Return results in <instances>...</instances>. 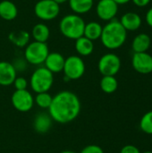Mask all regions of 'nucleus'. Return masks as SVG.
<instances>
[{
	"label": "nucleus",
	"instance_id": "f257e3e1",
	"mask_svg": "<svg viewBox=\"0 0 152 153\" xmlns=\"http://www.w3.org/2000/svg\"><path fill=\"white\" fill-rule=\"evenodd\" d=\"M81 108V101L75 93L62 91L53 97L48 108V114L53 121L59 124H67L77 118Z\"/></svg>",
	"mask_w": 152,
	"mask_h": 153
},
{
	"label": "nucleus",
	"instance_id": "f03ea898",
	"mask_svg": "<svg viewBox=\"0 0 152 153\" xmlns=\"http://www.w3.org/2000/svg\"><path fill=\"white\" fill-rule=\"evenodd\" d=\"M127 38V30L122 26L119 21L111 20L102 29L100 40L108 49H117L121 48Z\"/></svg>",
	"mask_w": 152,
	"mask_h": 153
},
{
	"label": "nucleus",
	"instance_id": "7ed1b4c3",
	"mask_svg": "<svg viewBox=\"0 0 152 153\" xmlns=\"http://www.w3.org/2000/svg\"><path fill=\"white\" fill-rule=\"evenodd\" d=\"M85 23L81 15L66 14L59 22V30L65 38L75 40L83 36Z\"/></svg>",
	"mask_w": 152,
	"mask_h": 153
},
{
	"label": "nucleus",
	"instance_id": "20e7f679",
	"mask_svg": "<svg viewBox=\"0 0 152 153\" xmlns=\"http://www.w3.org/2000/svg\"><path fill=\"white\" fill-rule=\"evenodd\" d=\"M54 83V74L47 70L45 66H39L31 74L30 85L31 90L36 92L48 91Z\"/></svg>",
	"mask_w": 152,
	"mask_h": 153
},
{
	"label": "nucleus",
	"instance_id": "39448f33",
	"mask_svg": "<svg viewBox=\"0 0 152 153\" xmlns=\"http://www.w3.org/2000/svg\"><path fill=\"white\" fill-rule=\"evenodd\" d=\"M48 54L49 49L46 42H39L34 40L30 42L25 47L23 57L30 65H40L44 64Z\"/></svg>",
	"mask_w": 152,
	"mask_h": 153
},
{
	"label": "nucleus",
	"instance_id": "423d86ee",
	"mask_svg": "<svg viewBox=\"0 0 152 153\" xmlns=\"http://www.w3.org/2000/svg\"><path fill=\"white\" fill-rule=\"evenodd\" d=\"M86 65L80 56H69L65 58L63 73L68 81H75L82 78L85 73Z\"/></svg>",
	"mask_w": 152,
	"mask_h": 153
},
{
	"label": "nucleus",
	"instance_id": "0eeeda50",
	"mask_svg": "<svg viewBox=\"0 0 152 153\" xmlns=\"http://www.w3.org/2000/svg\"><path fill=\"white\" fill-rule=\"evenodd\" d=\"M34 13L43 22L52 21L60 13V5L54 0H39L34 5Z\"/></svg>",
	"mask_w": 152,
	"mask_h": 153
},
{
	"label": "nucleus",
	"instance_id": "6e6552de",
	"mask_svg": "<svg viewBox=\"0 0 152 153\" xmlns=\"http://www.w3.org/2000/svg\"><path fill=\"white\" fill-rule=\"evenodd\" d=\"M121 68V60L115 53H107L103 55L98 63L99 72L103 75L115 76Z\"/></svg>",
	"mask_w": 152,
	"mask_h": 153
},
{
	"label": "nucleus",
	"instance_id": "1a4fd4ad",
	"mask_svg": "<svg viewBox=\"0 0 152 153\" xmlns=\"http://www.w3.org/2000/svg\"><path fill=\"white\" fill-rule=\"evenodd\" d=\"M11 102L16 110L26 113L33 108L34 97L28 90L15 91L12 94Z\"/></svg>",
	"mask_w": 152,
	"mask_h": 153
},
{
	"label": "nucleus",
	"instance_id": "9d476101",
	"mask_svg": "<svg viewBox=\"0 0 152 153\" xmlns=\"http://www.w3.org/2000/svg\"><path fill=\"white\" fill-rule=\"evenodd\" d=\"M118 12V4L114 0H99L96 5L98 17L105 22L115 19Z\"/></svg>",
	"mask_w": 152,
	"mask_h": 153
},
{
	"label": "nucleus",
	"instance_id": "9b49d317",
	"mask_svg": "<svg viewBox=\"0 0 152 153\" xmlns=\"http://www.w3.org/2000/svg\"><path fill=\"white\" fill-rule=\"evenodd\" d=\"M133 69L142 74L152 73V56L147 52L134 53L132 58Z\"/></svg>",
	"mask_w": 152,
	"mask_h": 153
},
{
	"label": "nucleus",
	"instance_id": "f8f14e48",
	"mask_svg": "<svg viewBox=\"0 0 152 153\" xmlns=\"http://www.w3.org/2000/svg\"><path fill=\"white\" fill-rule=\"evenodd\" d=\"M65 57L58 52H49L44 65L45 67L52 74H58L63 72Z\"/></svg>",
	"mask_w": 152,
	"mask_h": 153
},
{
	"label": "nucleus",
	"instance_id": "ddd939ff",
	"mask_svg": "<svg viewBox=\"0 0 152 153\" xmlns=\"http://www.w3.org/2000/svg\"><path fill=\"white\" fill-rule=\"evenodd\" d=\"M16 77L17 72L12 63L7 61H0V85H12Z\"/></svg>",
	"mask_w": 152,
	"mask_h": 153
},
{
	"label": "nucleus",
	"instance_id": "4468645a",
	"mask_svg": "<svg viewBox=\"0 0 152 153\" xmlns=\"http://www.w3.org/2000/svg\"><path fill=\"white\" fill-rule=\"evenodd\" d=\"M122 26L128 31L137 30L142 25V18L141 16L133 12L125 13L119 21Z\"/></svg>",
	"mask_w": 152,
	"mask_h": 153
},
{
	"label": "nucleus",
	"instance_id": "2eb2a0df",
	"mask_svg": "<svg viewBox=\"0 0 152 153\" xmlns=\"http://www.w3.org/2000/svg\"><path fill=\"white\" fill-rule=\"evenodd\" d=\"M53 119L49 114L40 113L37 115L33 120V128L39 134H46L52 127Z\"/></svg>",
	"mask_w": 152,
	"mask_h": 153
},
{
	"label": "nucleus",
	"instance_id": "dca6fc26",
	"mask_svg": "<svg viewBox=\"0 0 152 153\" xmlns=\"http://www.w3.org/2000/svg\"><path fill=\"white\" fill-rule=\"evenodd\" d=\"M18 15V8L16 4L10 0H3L0 2V17L4 21H13Z\"/></svg>",
	"mask_w": 152,
	"mask_h": 153
},
{
	"label": "nucleus",
	"instance_id": "f3484780",
	"mask_svg": "<svg viewBox=\"0 0 152 153\" xmlns=\"http://www.w3.org/2000/svg\"><path fill=\"white\" fill-rule=\"evenodd\" d=\"M75 50L80 56H88L91 55L94 51V43L92 40L87 39L84 36L80 37L75 39L74 45Z\"/></svg>",
	"mask_w": 152,
	"mask_h": 153
},
{
	"label": "nucleus",
	"instance_id": "a211bd4d",
	"mask_svg": "<svg viewBox=\"0 0 152 153\" xmlns=\"http://www.w3.org/2000/svg\"><path fill=\"white\" fill-rule=\"evenodd\" d=\"M68 4L73 13L82 15L89 13L94 5V0H69Z\"/></svg>",
	"mask_w": 152,
	"mask_h": 153
},
{
	"label": "nucleus",
	"instance_id": "6ab92c4d",
	"mask_svg": "<svg viewBox=\"0 0 152 153\" xmlns=\"http://www.w3.org/2000/svg\"><path fill=\"white\" fill-rule=\"evenodd\" d=\"M151 37L146 33H140L133 39L132 43V48L134 53L147 52V50L151 47Z\"/></svg>",
	"mask_w": 152,
	"mask_h": 153
},
{
	"label": "nucleus",
	"instance_id": "aec40b11",
	"mask_svg": "<svg viewBox=\"0 0 152 153\" xmlns=\"http://www.w3.org/2000/svg\"><path fill=\"white\" fill-rule=\"evenodd\" d=\"M31 36L35 41L47 42L50 37L49 27L44 22H39L33 26L31 30Z\"/></svg>",
	"mask_w": 152,
	"mask_h": 153
},
{
	"label": "nucleus",
	"instance_id": "412c9836",
	"mask_svg": "<svg viewBox=\"0 0 152 153\" xmlns=\"http://www.w3.org/2000/svg\"><path fill=\"white\" fill-rule=\"evenodd\" d=\"M103 26L98 22H90L88 23H85L83 36L87 39L94 41L99 39H100L101 33H102Z\"/></svg>",
	"mask_w": 152,
	"mask_h": 153
},
{
	"label": "nucleus",
	"instance_id": "4be33fe9",
	"mask_svg": "<svg viewBox=\"0 0 152 153\" xmlns=\"http://www.w3.org/2000/svg\"><path fill=\"white\" fill-rule=\"evenodd\" d=\"M8 39L14 46L25 48L30 43V33L26 30H16L11 32Z\"/></svg>",
	"mask_w": 152,
	"mask_h": 153
},
{
	"label": "nucleus",
	"instance_id": "5701e85b",
	"mask_svg": "<svg viewBox=\"0 0 152 153\" xmlns=\"http://www.w3.org/2000/svg\"><path fill=\"white\" fill-rule=\"evenodd\" d=\"M100 88L103 92L107 94L114 93L118 88V82L115 76L106 75L100 80Z\"/></svg>",
	"mask_w": 152,
	"mask_h": 153
},
{
	"label": "nucleus",
	"instance_id": "b1692460",
	"mask_svg": "<svg viewBox=\"0 0 152 153\" xmlns=\"http://www.w3.org/2000/svg\"><path fill=\"white\" fill-rule=\"evenodd\" d=\"M52 99H53V96L50 93H48V91L39 92V93H37L36 97L34 98V103H36L37 106L39 107L40 108L48 109V108L51 105Z\"/></svg>",
	"mask_w": 152,
	"mask_h": 153
},
{
	"label": "nucleus",
	"instance_id": "393cba45",
	"mask_svg": "<svg viewBox=\"0 0 152 153\" xmlns=\"http://www.w3.org/2000/svg\"><path fill=\"white\" fill-rule=\"evenodd\" d=\"M140 128L143 133L152 134V110L148 111L142 116L140 121Z\"/></svg>",
	"mask_w": 152,
	"mask_h": 153
},
{
	"label": "nucleus",
	"instance_id": "a878e982",
	"mask_svg": "<svg viewBox=\"0 0 152 153\" xmlns=\"http://www.w3.org/2000/svg\"><path fill=\"white\" fill-rule=\"evenodd\" d=\"M13 87L15 88V91H22V90H27L29 82L26 80V78L18 76L15 78V80L13 82Z\"/></svg>",
	"mask_w": 152,
	"mask_h": 153
},
{
	"label": "nucleus",
	"instance_id": "bb28decb",
	"mask_svg": "<svg viewBox=\"0 0 152 153\" xmlns=\"http://www.w3.org/2000/svg\"><path fill=\"white\" fill-rule=\"evenodd\" d=\"M14 69L16 70V72H24L27 69V65H28V62L25 60V58H16L14 59V61L12 63Z\"/></svg>",
	"mask_w": 152,
	"mask_h": 153
},
{
	"label": "nucleus",
	"instance_id": "cd10ccee",
	"mask_svg": "<svg viewBox=\"0 0 152 153\" xmlns=\"http://www.w3.org/2000/svg\"><path fill=\"white\" fill-rule=\"evenodd\" d=\"M81 153H104L103 149L99 146V145H96V144H90V145H88V146H85L82 150Z\"/></svg>",
	"mask_w": 152,
	"mask_h": 153
},
{
	"label": "nucleus",
	"instance_id": "c85d7f7f",
	"mask_svg": "<svg viewBox=\"0 0 152 153\" xmlns=\"http://www.w3.org/2000/svg\"><path fill=\"white\" fill-rule=\"evenodd\" d=\"M120 153H141V152L136 146L132 145V144H128V145L124 146L121 149Z\"/></svg>",
	"mask_w": 152,
	"mask_h": 153
},
{
	"label": "nucleus",
	"instance_id": "c756f323",
	"mask_svg": "<svg viewBox=\"0 0 152 153\" xmlns=\"http://www.w3.org/2000/svg\"><path fill=\"white\" fill-rule=\"evenodd\" d=\"M133 2V4L139 7H144L146 5H148L151 2V0H131Z\"/></svg>",
	"mask_w": 152,
	"mask_h": 153
},
{
	"label": "nucleus",
	"instance_id": "7c9ffc66",
	"mask_svg": "<svg viewBox=\"0 0 152 153\" xmlns=\"http://www.w3.org/2000/svg\"><path fill=\"white\" fill-rule=\"evenodd\" d=\"M146 22L151 27H152V7L146 13Z\"/></svg>",
	"mask_w": 152,
	"mask_h": 153
},
{
	"label": "nucleus",
	"instance_id": "2f4dec72",
	"mask_svg": "<svg viewBox=\"0 0 152 153\" xmlns=\"http://www.w3.org/2000/svg\"><path fill=\"white\" fill-rule=\"evenodd\" d=\"M118 5L119 4H127L128 2H130L131 0H114Z\"/></svg>",
	"mask_w": 152,
	"mask_h": 153
},
{
	"label": "nucleus",
	"instance_id": "473e14b6",
	"mask_svg": "<svg viewBox=\"0 0 152 153\" xmlns=\"http://www.w3.org/2000/svg\"><path fill=\"white\" fill-rule=\"evenodd\" d=\"M56 4H58L59 5L60 4H65V3H66V2H68L69 0H54Z\"/></svg>",
	"mask_w": 152,
	"mask_h": 153
},
{
	"label": "nucleus",
	"instance_id": "72a5a7b5",
	"mask_svg": "<svg viewBox=\"0 0 152 153\" xmlns=\"http://www.w3.org/2000/svg\"><path fill=\"white\" fill-rule=\"evenodd\" d=\"M60 153H76L75 152H73V151H64Z\"/></svg>",
	"mask_w": 152,
	"mask_h": 153
},
{
	"label": "nucleus",
	"instance_id": "f704fd0d",
	"mask_svg": "<svg viewBox=\"0 0 152 153\" xmlns=\"http://www.w3.org/2000/svg\"><path fill=\"white\" fill-rule=\"evenodd\" d=\"M143 153H152V152H150V151H148V152H144Z\"/></svg>",
	"mask_w": 152,
	"mask_h": 153
}]
</instances>
